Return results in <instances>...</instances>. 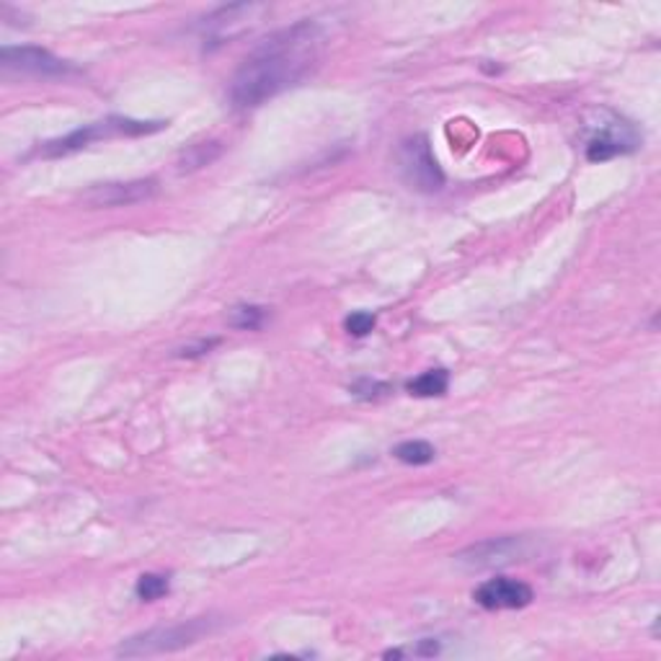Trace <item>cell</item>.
I'll return each mask as SVG.
<instances>
[{"instance_id": "16", "label": "cell", "mask_w": 661, "mask_h": 661, "mask_svg": "<svg viewBox=\"0 0 661 661\" xmlns=\"http://www.w3.org/2000/svg\"><path fill=\"white\" fill-rule=\"evenodd\" d=\"M375 323H378L375 315L368 313V311H359V313H351L344 326H347V330L351 336H368L370 330L375 328Z\"/></svg>"}, {"instance_id": "17", "label": "cell", "mask_w": 661, "mask_h": 661, "mask_svg": "<svg viewBox=\"0 0 661 661\" xmlns=\"http://www.w3.org/2000/svg\"><path fill=\"white\" fill-rule=\"evenodd\" d=\"M214 344H218V341H202V344H199V347H186V349H182V351H178V355H182V357H194V355H202V351H210V349L214 347Z\"/></svg>"}, {"instance_id": "12", "label": "cell", "mask_w": 661, "mask_h": 661, "mask_svg": "<svg viewBox=\"0 0 661 661\" xmlns=\"http://www.w3.org/2000/svg\"><path fill=\"white\" fill-rule=\"evenodd\" d=\"M220 142H199V146H192L178 161V171H194L202 169V165L212 163L214 158L220 155Z\"/></svg>"}, {"instance_id": "1", "label": "cell", "mask_w": 661, "mask_h": 661, "mask_svg": "<svg viewBox=\"0 0 661 661\" xmlns=\"http://www.w3.org/2000/svg\"><path fill=\"white\" fill-rule=\"evenodd\" d=\"M323 32L313 21H300L271 34L251 53L230 83V98L241 109H254L271 96L298 85L313 73L323 53Z\"/></svg>"}, {"instance_id": "6", "label": "cell", "mask_w": 661, "mask_h": 661, "mask_svg": "<svg viewBox=\"0 0 661 661\" xmlns=\"http://www.w3.org/2000/svg\"><path fill=\"white\" fill-rule=\"evenodd\" d=\"M267 13V5L262 3H239V5H225V9L214 11L205 24V34L210 37L214 45L225 42L235 34H243L251 24L262 21Z\"/></svg>"}, {"instance_id": "14", "label": "cell", "mask_w": 661, "mask_h": 661, "mask_svg": "<svg viewBox=\"0 0 661 661\" xmlns=\"http://www.w3.org/2000/svg\"><path fill=\"white\" fill-rule=\"evenodd\" d=\"M135 592H138L142 602H155L161 600L163 594H169V579L161 577V573H142Z\"/></svg>"}, {"instance_id": "3", "label": "cell", "mask_w": 661, "mask_h": 661, "mask_svg": "<svg viewBox=\"0 0 661 661\" xmlns=\"http://www.w3.org/2000/svg\"><path fill=\"white\" fill-rule=\"evenodd\" d=\"M163 127H165V121H135V119L112 117L106 121H96V125H85L83 129H76V132L65 135V138H60V140L47 142L39 153L47 158L68 155V153H76V150L85 148L93 140L117 138V135H150V132H158V129H163Z\"/></svg>"}, {"instance_id": "10", "label": "cell", "mask_w": 661, "mask_h": 661, "mask_svg": "<svg viewBox=\"0 0 661 661\" xmlns=\"http://www.w3.org/2000/svg\"><path fill=\"white\" fill-rule=\"evenodd\" d=\"M522 553V543L517 537H499V541H486L473 545V548L463 550L457 560L468 569H491V566H501L514 560Z\"/></svg>"}, {"instance_id": "15", "label": "cell", "mask_w": 661, "mask_h": 661, "mask_svg": "<svg viewBox=\"0 0 661 661\" xmlns=\"http://www.w3.org/2000/svg\"><path fill=\"white\" fill-rule=\"evenodd\" d=\"M230 323L235 328H258L264 323V308L256 305H239L230 313Z\"/></svg>"}, {"instance_id": "4", "label": "cell", "mask_w": 661, "mask_h": 661, "mask_svg": "<svg viewBox=\"0 0 661 661\" xmlns=\"http://www.w3.org/2000/svg\"><path fill=\"white\" fill-rule=\"evenodd\" d=\"M398 163L401 174H404L406 184L411 186V189L434 194L444 186V174L440 163H437L427 135H414V138L401 142Z\"/></svg>"}, {"instance_id": "13", "label": "cell", "mask_w": 661, "mask_h": 661, "mask_svg": "<svg viewBox=\"0 0 661 661\" xmlns=\"http://www.w3.org/2000/svg\"><path fill=\"white\" fill-rule=\"evenodd\" d=\"M393 455L398 457L401 463H406V465H427V463H432L437 452H434V448L429 442L414 440V442L398 444V448L393 450Z\"/></svg>"}, {"instance_id": "11", "label": "cell", "mask_w": 661, "mask_h": 661, "mask_svg": "<svg viewBox=\"0 0 661 661\" xmlns=\"http://www.w3.org/2000/svg\"><path fill=\"white\" fill-rule=\"evenodd\" d=\"M450 385V375L444 370H429L408 383V393L419 395V398H432V395H442Z\"/></svg>"}, {"instance_id": "5", "label": "cell", "mask_w": 661, "mask_h": 661, "mask_svg": "<svg viewBox=\"0 0 661 661\" xmlns=\"http://www.w3.org/2000/svg\"><path fill=\"white\" fill-rule=\"evenodd\" d=\"M638 148V132L634 125H628L625 119L613 117V121H602L600 127H594L592 138L587 140V161L600 163L610 161V158L630 153Z\"/></svg>"}, {"instance_id": "7", "label": "cell", "mask_w": 661, "mask_h": 661, "mask_svg": "<svg viewBox=\"0 0 661 661\" xmlns=\"http://www.w3.org/2000/svg\"><path fill=\"white\" fill-rule=\"evenodd\" d=\"M473 600L486 610H520L533 602V589L517 579L496 577L480 584L473 592Z\"/></svg>"}, {"instance_id": "2", "label": "cell", "mask_w": 661, "mask_h": 661, "mask_svg": "<svg viewBox=\"0 0 661 661\" xmlns=\"http://www.w3.org/2000/svg\"><path fill=\"white\" fill-rule=\"evenodd\" d=\"M212 630L210 617H194L189 623L169 625V628H150L146 634H138L127 638L125 643L117 649V657H153V653H169L194 646L199 638L207 636Z\"/></svg>"}, {"instance_id": "8", "label": "cell", "mask_w": 661, "mask_h": 661, "mask_svg": "<svg viewBox=\"0 0 661 661\" xmlns=\"http://www.w3.org/2000/svg\"><path fill=\"white\" fill-rule=\"evenodd\" d=\"M155 192V178H140V182L127 184H98L83 194V202L91 207H127L135 202H146Z\"/></svg>"}, {"instance_id": "9", "label": "cell", "mask_w": 661, "mask_h": 661, "mask_svg": "<svg viewBox=\"0 0 661 661\" xmlns=\"http://www.w3.org/2000/svg\"><path fill=\"white\" fill-rule=\"evenodd\" d=\"M0 60H3V68L34 76H65L73 70L68 62L60 60V57H55L53 53L39 47H3Z\"/></svg>"}]
</instances>
